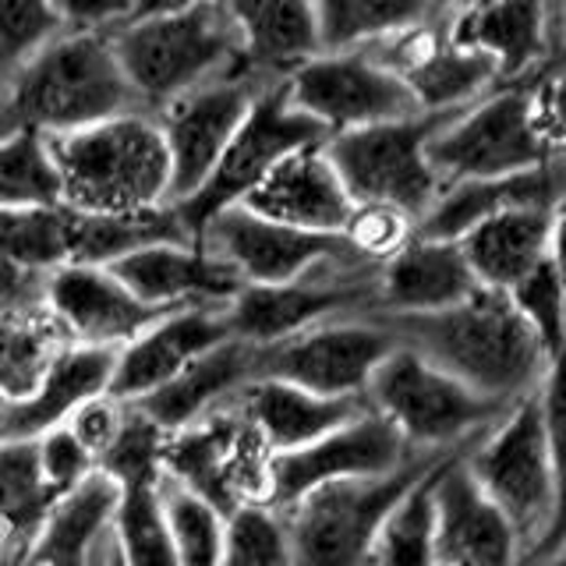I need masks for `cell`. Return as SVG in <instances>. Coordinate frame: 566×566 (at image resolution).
<instances>
[{
  "instance_id": "obj_2",
  "label": "cell",
  "mask_w": 566,
  "mask_h": 566,
  "mask_svg": "<svg viewBox=\"0 0 566 566\" xmlns=\"http://www.w3.org/2000/svg\"><path fill=\"white\" fill-rule=\"evenodd\" d=\"M135 111L142 103L111 32H61L0 82V138L14 132L57 138Z\"/></svg>"
},
{
  "instance_id": "obj_51",
  "label": "cell",
  "mask_w": 566,
  "mask_h": 566,
  "mask_svg": "<svg viewBox=\"0 0 566 566\" xmlns=\"http://www.w3.org/2000/svg\"><path fill=\"white\" fill-rule=\"evenodd\" d=\"M46 291V273L0 252V312L40 305Z\"/></svg>"
},
{
  "instance_id": "obj_10",
  "label": "cell",
  "mask_w": 566,
  "mask_h": 566,
  "mask_svg": "<svg viewBox=\"0 0 566 566\" xmlns=\"http://www.w3.org/2000/svg\"><path fill=\"white\" fill-rule=\"evenodd\" d=\"M329 132L323 124H315L308 114H301L287 96V82H270L262 85L255 96L252 111L241 120L238 135L230 138L223 149L217 170L209 174V181L191 195V199L177 202V217L188 227V234L199 244L206 223L217 212L241 206L265 177L273 174L276 164H283L291 153L323 146Z\"/></svg>"
},
{
  "instance_id": "obj_21",
  "label": "cell",
  "mask_w": 566,
  "mask_h": 566,
  "mask_svg": "<svg viewBox=\"0 0 566 566\" xmlns=\"http://www.w3.org/2000/svg\"><path fill=\"white\" fill-rule=\"evenodd\" d=\"M227 308H177L167 312L159 323H153L132 344L117 350V368L111 379V397L120 403H135L142 397L156 394L159 386H167L174 376L202 358L206 350L220 347L230 340Z\"/></svg>"
},
{
  "instance_id": "obj_34",
  "label": "cell",
  "mask_w": 566,
  "mask_h": 566,
  "mask_svg": "<svg viewBox=\"0 0 566 566\" xmlns=\"http://www.w3.org/2000/svg\"><path fill=\"white\" fill-rule=\"evenodd\" d=\"M323 53L368 50L447 14L439 0H315Z\"/></svg>"
},
{
  "instance_id": "obj_30",
  "label": "cell",
  "mask_w": 566,
  "mask_h": 566,
  "mask_svg": "<svg viewBox=\"0 0 566 566\" xmlns=\"http://www.w3.org/2000/svg\"><path fill=\"white\" fill-rule=\"evenodd\" d=\"M238 403L270 453L312 447L315 439L344 429L347 421L368 411V403L358 397H318L283 379H252L238 394Z\"/></svg>"
},
{
  "instance_id": "obj_54",
  "label": "cell",
  "mask_w": 566,
  "mask_h": 566,
  "mask_svg": "<svg viewBox=\"0 0 566 566\" xmlns=\"http://www.w3.org/2000/svg\"><path fill=\"white\" fill-rule=\"evenodd\" d=\"M553 57H559V67H566V0L553 4Z\"/></svg>"
},
{
  "instance_id": "obj_7",
  "label": "cell",
  "mask_w": 566,
  "mask_h": 566,
  "mask_svg": "<svg viewBox=\"0 0 566 566\" xmlns=\"http://www.w3.org/2000/svg\"><path fill=\"white\" fill-rule=\"evenodd\" d=\"M535 111V82H513L450 114L429 142V164L442 188L492 181L542 167L553 156Z\"/></svg>"
},
{
  "instance_id": "obj_9",
  "label": "cell",
  "mask_w": 566,
  "mask_h": 566,
  "mask_svg": "<svg viewBox=\"0 0 566 566\" xmlns=\"http://www.w3.org/2000/svg\"><path fill=\"white\" fill-rule=\"evenodd\" d=\"M450 453H421L407 468L386 478L333 482L308 492L294 506L280 510L283 521H287L294 566H368L386 513L421 474H429Z\"/></svg>"
},
{
  "instance_id": "obj_16",
  "label": "cell",
  "mask_w": 566,
  "mask_h": 566,
  "mask_svg": "<svg viewBox=\"0 0 566 566\" xmlns=\"http://www.w3.org/2000/svg\"><path fill=\"white\" fill-rule=\"evenodd\" d=\"M199 244L252 287H280V283L308 276L318 265L361 259L344 234H312V230L283 227L244 206L217 212L206 223Z\"/></svg>"
},
{
  "instance_id": "obj_40",
  "label": "cell",
  "mask_w": 566,
  "mask_h": 566,
  "mask_svg": "<svg viewBox=\"0 0 566 566\" xmlns=\"http://www.w3.org/2000/svg\"><path fill=\"white\" fill-rule=\"evenodd\" d=\"M159 503H164V517L181 566H220L223 542H227L223 513L212 503H206L202 495L177 485L167 474L159 482Z\"/></svg>"
},
{
  "instance_id": "obj_12",
  "label": "cell",
  "mask_w": 566,
  "mask_h": 566,
  "mask_svg": "<svg viewBox=\"0 0 566 566\" xmlns=\"http://www.w3.org/2000/svg\"><path fill=\"white\" fill-rule=\"evenodd\" d=\"M270 447L238 400L167 436L164 474L202 495L223 517L248 503H270Z\"/></svg>"
},
{
  "instance_id": "obj_57",
  "label": "cell",
  "mask_w": 566,
  "mask_h": 566,
  "mask_svg": "<svg viewBox=\"0 0 566 566\" xmlns=\"http://www.w3.org/2000/svg\"><path fill=\"white\" fill-rule=\"evenodd\" d=\"M8 403H11V400H8L4 394H0V415H4V407H8Z\"/></svg>"
},
{
  "instance_id": "obj_41",
  "label": "cell",
  "mask_w": 566,
  "mask_h": 566,
  "mask_svg": "<svg viewBox=\"0 0 566 566\" xmlns=\"http://www.w3.org/2000/svg\"><path fill=\"white\" fill-rule=\"evenodd\" d=\"M164 447H167V432L142 411L135 403H124V421L120 432L96 460V471L124 489H142V485H159L164 478Z\"/></svg>"
},
{
  "instance_id": "obj_20",
  "label": "cell",
  "mask_w": 566,
  "mask_h": 566,
  "mask_svg": "<svg viewBox=\"0 0 566 566\" xmlns=\"http://www.w3.org/2000/svg\"><path fill=\"white\" fill-rule=\"evenodd\" d=\"M464 453H453L436 478V566H521L517 531L478 489Z\"/></svg>"
},
{
  "instance_id": "obj_39",
  "label": "cell",
  "mask_w": 566,
  "mask_h": 566,
  "mask_svg": "<svg viewBox=\"0 0 566 566\" xmlns=\"http://www.w3.org/2000/svg\"><path fill=\"white\" fill-rule=\"evenodd\" d=\"M114 542L124 566H181L164 517V503H159V485L120 492V506L114 513Z\"/></svg>"
},
{
  "instance_id": "obj_14",
  "label": "cell",
  "mask_w": 566,
  "mask_h": 566,
  "mask_svg": "<svg viewBox=\"0 0 566 566\" xmlns=\"http://www.w3.org/2000/svg\"><path fill=\"white\" fill-rule=\"evenodd\" d=\"M287 96L329 135L421 114L403 78L379 64L368 50L318 53L287 78Z\"/></svg>"
},
{
  "instance_id": "obj_36",
  "label": "cell",
  "mask_w": 566,
  "mask_h": 566,
  "mask_svg": "<svg viewBox=\"0 0 566 566\" xmlns=\"http://www.w3.org/2000/svg\"><path fill=\"white\" fill-rule=\"evenodd\" d=\"M57 500L35 442H0V542L29 548Z\"/></svg>"
},
{
  "instance_id": "obj_43",
  "label": "cell",
  "mask_w": 566,
  "mask_h": 566,
  "mask_svg": "<svg viewBox=\"0 0 566 566\" xmlns=\"http://www.w3.org/2000/svg\"><path fill=\"white\" fill-rule=\"evenodd\" d=\"M0 252L53 273L67 262V230L61 209H0Z\"/></svg>"
},
{
  "instance_id": "obj_23",
  "label": "cell",
  "mask_w": 566,
  "mask_h": 566,
  "mask_svg": "<svg viewBox=\"0 0 566 566\" xmlns=\"http://www.w3.org/2000/svg\"><path fill=\"white\" fill-rule=\"evenodd\" d=\"M457 43L489 53L503 85L542 82L553 71V0H485L450 14Z\"/></svg>"
},
{
  "instance_id": "obj_22",
  "label": "cell",
  "mask_w": 566,
  "mask_h": 566,
  "mask_svg": "<svg viewBox=\"0 0 566 566\" xmlns=\"http://www.w3.org/2000/svg\"><path fill=\"white\" fill-rule=\"evenodd\" d=\"M111 273L142 305L159 312L177 308H227L244 287V280L227 262L209 255L202 244H153L111 265Z\"/></svg>"
},
{
  "instance_id": "obj_52",
  "label": "cell",
  "mask_w": 566,
  "mask_h": 566,
  "mask_svg": "<svg viewBox=\"0 0 566 566\" xmlns=\"http://www.w3.org/2000/svg\"><path fill=\"white\" fill-rule=\"evenodd\" d=\"M206 4V0H132V18H170Z\"/></svg>"
},
{
  "instance_id": "obj_49",
  "label": "cell",
  "mask_w": 566,
  "mask_h": 566,
  "mask_svg": "<svg viewBox=\"0 0 566 566\" xmlns=\"http://www.w3.org/2000/svg\"><path fill=\"white\" fill-rule=\"evenodd\" d=\"M64 32H117L132 22V0H53Z\"/></svg>"
},
{
  "instance_id": "obj_33",
  "label": "cell",
  "mask_w": 566,
  "mask_h": 566,
  "mask_svg": "<svg viewBox=\"0 0 566 566\" xmlns=\"http://www.w3.org/2000/svg\"><path fill=\"white\" fill-rule=\"evenodd\" d=\"M67 262L106 265L146 252L153 244H195L174 206L146 212H75L64 209Z\"/></svg>"
},
{
  "instance_id": "obj_3",
  "label": "cell",
  "mask_w": 566,
  "mask_h": 566,
  "mask_svg": "<svg viewBox=\"0 0 566 566\" xmlns=\"http://www.w3.org/2000/svg\"><path fill=\"white\" fill-rule=\"evenodd\" d=\"M64 209L146 212L170 206V153L153 114L135 111L50 138Z\"/></svg>"
},
{
  "instance_id": "obj_18",
  "label": "cell",
  "mask_w": 566,
  "mask_h": 566,
  "mask_svg": "<svg viewBox=\"0 0 566 566\" xmlns=\"http://www.w3.org/2000/svg\"><path fill=\"white\" fill-rule=\"evenodd\" d=\"M368 53L403 78L421 114H457L503 85L489 53L453 40L450 14H439L397 40L368 46Z\"/></svg>"
},
{
  "instance_id": "obj_6",
  "label": "cell",
  "mask_w": 566,
  "mask_h": 566,
  "mask_svg": "<svg viewBox=\"0 0 566 566\" xmlns=\"http://www.w3.org/2000/svg\"><path fill=\"white\" fill-rule=\"evenodd\" d=\"M464 464L489 500L513 524L531 563L559 517V478L548 450L538 394L513 403L489 436L464 453Z\"/></svg>"
},
{
  "instance_id": "obj_55",
  "label": "cell",
  "mask_w": 566,
  "mask_h": 566,
  "mask_svg": "<svg viewBox=\"0 0 566 566\" xmlns=\"http://www.w3.org/2000/svg\"><path fill=\"white\" fill-rule=\"evenodd\" d=\"M439 4L447 14H464V11H471L478 4H485V0H439Z\"/></svg>"
},
{
  "instance_id": "obj_28",
  "label": "cell",
  "mask_w": 566,
  "mask_h": 566,
  "mask_svg": "<svg viewBox=\"0 0 566 566\" xmlns=\"http://www.w3.org/2000/svg\"><path fill=\"white\" fill-rule=\"evenodd\" d=\"M241 35V61L262 82H287L323 53L315 0H223Z\"/></svg>"
},
{
  "instance_id": "obj_25",
  "label": "cell",
  "mask_w": 566,
  "mask_h": 566,
  "mask_svg": "<svg viewBox=\"0 0 566 566\" xmlns=\"http://www.w3.org/2000/svg\"><path fill=\"white\" fill-rule=\"evenodd\" d=\"M241 206L273 223L312 234H344L354 217V199L329 164L326 142L291 153Z\"/></svg>"
},
{
  "instance_id": "obj_13",
  "label": "cell",
  "mask_w": 566,
  "mask_h": 566,
  "mask_svg": "<svg viewBox=\"0 0 566 566\" xmlns=\"http://www.w3.org/2000/svg\"><path fill=\"white\" fill-rule=\"evenodd\" d=\"M397 347L382 315L329 318L291 340L259 347V379H283L318 397L365 400L376 368Z\"/></svg>"
},
{
  "instance_id": "obj_46",
  "label": "cell",
  "mask_w": 566,
  "mask_h": 566,
  "mask_svg": "<svg viewBox=\"0 0 566 566\" xmlns=\"http://www.w3.org/2000/svg\"><path fill=\"white\" fill-rule=\"evenodd\" d=\"M350 248L368 262H386L415 238V223L386 206H354V217L344 230Z\"/></svg>"
},
{
  "instance_id": "obj_27",
  "label": "cell",
  "mask_w": 566,
  "mask_h": 566,
  "mask_svg": "<svg viewBox=\"0 0 566 566\" xmlns=\"http://www.w3.org/2000/svg\"><path fill=\"white\" fill-rule=\"evenodd\" d=\"M482 283L457 241L411 238L397 255L379 265L376 315H432L468 301Z\"/></svg>"
},
{
  "instance_id": "obj_1",
  "label": "cell",
  "mask_w": 566,
  "mask_h": 566,
  "mask_svg": "<svg viewBox=\"0 0 566 566\" xmlns=\"http://www.w3.org/2000/svg\"><path fill=\"white\" fill-rule=\"evenodd\" d=\"M382 318L400 347L421 354L489 400L521 403L542 389L548 354L506 291L478 287L447 312Z\"/></svg>"
},
{
  "instance_id": "obj_44",
  "label": "cell",
  "mask_w": 566,
  "mask_h": 566,
  "mask_svg": "<svg viewBox=\"0 0 566 566\" xmlns=\"http://www.w3.org/2000/svg\"><path fill=\"white\" fill-rule=\"evenodd\" d=\"M506 294L513 301V308L524 315L531 333L538 336L542 350L548 354V365H553L566 350V291H563V280L556 273L553 259L535 265V270L521 283H513Z\"/></svg>"
},
{
  "instance_id": "obj_45",
  "label": "cell",
  "mask_w": 566,
  "mask_h": 566,
  "mask_svg": "<svg viewBox=\"0 0 566 566\" xmlns=\"http://www.w3.org/2000/svg\"><path fill=\"white\" fill-rule=\"evenodd\" d=\"M64 32L53 0H0V82Z\"/></svg>"
},
{
  "instance_id": "obj_17",
  "label": "cell",
  "mask_w": 566,
  "mask_h": 566,
  "mask_svg": "<svg viewBox=\"0 0 566 566\" xmlns=\"http://www.w3.org/2000/svg\"><path fill=\"white\" fill-rule=\"evenodd\" d=\"M421 453L407 447V439L379 418L365 411L312 447L291 453H273L270 460V506L287 510L308 492L333 482H358V478H386L407 468Z\"/></svg>"
},
{
  "instance_id": "obj_24",
  "label": "cell",
  "mask_w": 566,
  "mask_h": 566,
  "mask_svg": "<svg viewBox=\"0 0 566 566\" xmlns=\"http://www.w3.org/2000/svg\"><path fill=\"white\" fill-rule=\"evenodd\" d=\"M566 202V149H556L542 167L492 177V181H464L439 191L436 206L415 227L418 238L460 241L482 220L506 209H548L556 212Z\"/></svg>"
},
{
  "instance_id": "obj_35",
  "label": "cell",
  "mask_w": 566,
  "mask_h": 566,
  "mask_svg": "<svg viewBox=\"0 0 566 566\" xmlns=\"http://www.w3.org/2000/svg\"><path fill=\"white\" fill-rule=\"evenodd\" d=\"M67 344V333L46 301L0 312V394L11 403L32 397Z\"/></svg>"
},
{
  "instance_id": "obj_37",
  "label": "cell",
  "mask_w": 566,
  "mask_h": 566,
  "mask_svg": "<svg viewBox=\"0 0 566 566\" xmlns=\"http://www.w3.org/2000/svg\"><path fill=\"white\" fill-rule=\"evenodd\" d=\"M450 457L421 474L386 513L368 566H436V478Z\"/></svg>"
},
{
  "instance_id": "obj_53",
  "label": "cell",
  "mask_w": 566,
  "mask_h": 566,
  "mask_svg": "<svg viewBox=\"0 0 566 566\" xmlns=\"http://www.w3.org/2000/svg\"><path fill=\"white\" fill-rule=\"evenodd\" d=\"M548 259H553L556 273L563 280V291H566V202L556 209V217H553V241H548Z\"/></svg>"
},
{
  "instance_id": "obj_50",
  "label": "cell",
  "mask_w": 566,
  "mask_h": 566,
  "mask_svg": "<svg viewBox=\"0 0 566 566\" xmlns=\"http://www.w3.org/2000/svg\"><path fill=\"white\" fill-rule=\"evenodd\" d=\"M535 111L553 149H566V67H553L535 82Z\"/></svg>"
},
{
  "instance_id": "obj_8",
  "label": "cell",
  "mask_w": 566,
  "mask_h": 566,
  "mask_svg": "<svg viewBox=\"0 0 566 566\" xmlns=\"http://www.w3.org/2000/svg\"><path fill=\"white\" fill-rule=\"evenodd\" d=\"M450 114H418L326 138V156L354 206H386L415 227L436 206L442 181L429 164V142Z\"/></svg>"
},
{
  "instance_id": "obj_56",
  "label": "cell",
  "mask_w": 566,
  "mask_h": 566,
  "mask_svg": "<svg viewBox=\"0 0 566 566\" xmlns=\"http://www.w3.org/2000/svg\"><path fill=\"white\" fill-rule=\"evenodd\" d=\"M538 566H566V545H559L556 553H553V556H545Z\"/></svg>"
},
{
  "instance_id": "obj_38",
  "label": "cell",
  "mask_w": 566,
  "mask_h": 566,
  "mask_svg": "<svg viewBox=\"0 0 566 566\" xmlns=\"http://www.w3.org/2000/svg\"><path fill=\"white\" fill-rule=\"evenodd\" d=\"M64 185L50 138L14 132L0 138V209H61Z\"/></svg>"
},
{
  "instance_id": "obj_26",
  "label": "cell",
  "mask_w": 566,
  "mask_h": 566,
  "mask_svg": "<svg viewBox=\"0 0 566 566\" xmlns=\"http://www.w3.org/2000/svg\"><path fill=\"white\" fill-rule=\"evenodd\" d=\"M117 368L114 347L67 344L40 389L25 400H14L0 415V442H35L40 436L61 429L82 403L111 394V379Z\"/></svg>"
},
{
  "instance_id": "obj_47",
  "label": "cell",
  "mask_w": 566,
  "mask_h": 566,
  "mask_svg": "<svg viewBox=\"0 0 566 566\" xmlns=\"http://www.w3.org/2000/svg\"><path fill=\"white\" fill-rule=\"evenodd\" d=\"M35 450H40V468H43L46 485L57 495H67L71 489L82 485L85 478L96 471L93 453L82 447L67 424L35 439Z\"/></svg>"
},
{
  "instance_id": "obj_31",
  "label": "cell",
  "mask_w": 566,
  "mask_h": 566,
  "mask_svg": "<svg viewBox=\"0 0 566 566\" xmlns=\"http://www.w3.org/2000/svg\"><path fill=\"white\" fill-rule=\"evenodd\" d=\"M117 506L120 485L103 471H93L53 503L40 535L29 545L25 566H99Z\"/></svg>"
},
{
  "instance_id": "obj_11",
  "label": "cell",
  "mask_w": 566,
  "mask_h": 566,
  "mask_svg": "<svg viewBox=\"0 0 566 566\" xmlns=\"http://www.w3.org/2000/svg\"><path fill=\"white\" fill-rule=\"evenodd\" d=\"M379 312V262L350 259L318 265L308 276L280 287H252L227 305V326L234 340L270 347L305 333L329 318L376 315Z\"/></svg>"
},
{
  "instance_id": "obj_29",
  "label": "cell",
  "mask_w": 566,
  "mask_h": 566,
  "mask_svg": "<svg viewBox=\"0 0 566 566\" xmlns=\"http://www.w3.org/2000/svg\"><path fill=\"white\" fill-rule=\"evenodd\" d=\"M259 379V347L244 340H223L220 347L195 358L181 376H174L156 394L135 400L167 436L202 421L206 415L220 411L230 400H238L241 389Z\"/></svg>"
},
{
  "instance_id": "obj_48",
  "label": "cell",
  "mask_w": 566,
  "mask_h": 566,
  "mask_svg": "<svg viewBox=\"0 0 566 566\" xmlns=\"http://www.w3.org/2000/svg\"><path fill=\"white\" fill-rule=\"evenodd\" d=\"M120 421H124V403L106 394V397L82 403L78 411L67 418V429L75 432V439L88 453H93V460H99L106 450H111V442L117 439Z\"/></svg>"
},
{
  "instance_id": "obj_4",
  "label": "cell",
  "mask_w": 566,
  "mask_h": 566,
  "mask_svg": "<svg viewBox=\"0 0 566 566\" xmlns=\"http://www.w3.org/2000/svg\"><path fill=\"white\" fill-rule=\"evenodd\" d=\"M111 35L146 114L164 111L191 88L244 67L241 35L223 0H206L170 18H132Z\"/></svg>"
},
{
  "instance_id": "obj_32",
  "label": "cell",
  "mask_w": 566,
  "mask_h": 566,
  "mask_svg": "<svg viewBox=\"0 0 566 566\" xmlns=\"http://www.w3.org/2000/svg\"><path fill=\"white\" fill-rule=\"evenodd\" d=\"M553 217L556 212L548 209H506L468 230L457 244L474 280L489 291H510L513 283H521L548 259Z\"/></svg>"
},
{
  "instance_id": "obj_15",
  "label": "cell",
  "mask_w": 566,
  "mask_h": 566,
  "mask_svg": "<svg viewBox=\"0 0 566 566\" xmlns=\"http://www.w3.org/2000/svg\"><path fill=\"white\" fill-rule=\"evenodd\" d=\"M262 85L270 82L255 78L248 67H238L230 75L191 88L188 96L153 114L170 153V206L191 199L209 181V174L217 170L223 149L238 135Z\"/></svg>"
},
{
  "instance_id": "obj_5",
  "label": "cell",
  "mask_w": 566,
  "mask_h": 566,
  "mask_svg": "<svg viewBox=\"0 0 566 566\" xmlns=\"http://www.w3.org/2000/svg\"><path fill=\"white\" fill-rule=\"evenodd\" d=\"M368 411L386 418L418 453L471 450L489 436L513 403L489 400L447 376L421 354L397 347L376 368L365 394Z\"/></svg>"
},
{
  "instance_id": "obj_19",
  "label": "cell",
  "mask_w": 566,
  "mask_h": 566,
  "mask_svg": "<svg viewBox=\"0 0 566 566\" xmlns=\"http://www.w3.org/2000/svg\"><path fill=\"white\" fill-rule=\"evenodd\" d=\"M46 308L57 315L71 344L120 350L167 312L142 305L106 265L64 262L46 273Z\"/></svg>"
},
{
  "instance_id": "obj_42",
  "label": "cell",
  "mask_w": 566,
  "mask_h": 566,
  "mask_svg": "<svg viewBox=\"0 0 566 566\" xmlns=\"http://www.w3.org/2000/svg\"><path fill=\"white\" fill-rule=\"evenodd\" d=\"M220 566H294L283 513L270 503H248L230 513Z\"/></svg>"
}]
</instances>
